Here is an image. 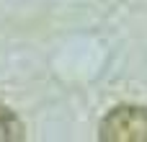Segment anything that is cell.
I'll use <instances>...</instances> for the list:
<instances>
[{"instance_id":"cell-1","label":"cell","mask_w":147,"mask_h":142,"mask_svg":"<svg viewBox=\"0 0 147 142\" xmlns=\"http://www.w3.org/2000/svg\"><path fill=\"white\" fill-rule=\"evenodd\" d=\"M103 142H147V109L145 106H116L98 127Z\"/></svg>"},{"instance_id":"cell-2","label":"cell","mask_w":147,"mask_h":142,"mask_svg":"<svg viewBox=\"0 0 147 142\" xmlns=\"http://www.w3.org/2000/svg\"><path fill=\"white\" fill-rule=\"evenodd\" d=\"M21 140H26L23 122L18 119V114L10 106L0 103V142H21Z\"/></svg>"}]
</instances>
